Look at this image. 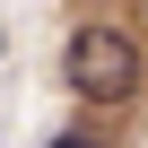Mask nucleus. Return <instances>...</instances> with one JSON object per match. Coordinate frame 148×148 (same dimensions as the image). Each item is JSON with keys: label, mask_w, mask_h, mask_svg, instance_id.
Segmentation results:
<instances>
[{"label": "nucleus", "mask_w": 148, "mask_h": 148, "mask_svg": "<svg viewBox=\"0 0 148 148\" xmlns=\"http://www.w3.org/2000/svg\"><path fill=\"white\" fill-rule=\"evenodd\" d=\"M61 79L79 87L87 105H131V96L148 87V52H139L131 26H113V18H79L70 44H61Z\"/></svg>", "instance_id": "nucleus-1"}, {"label": "nucleus", "mask_w": 148, "mask_h": 148, "mask_svg": "<svg viewBox=\"0 0 148 148\" xmlns=\"http://www.w3.org/2000/svg\"><path fill=\"white\" fill-rule=\"evenodd\" d=\"M52 148H105V139H96V131H61Z\"/></svg>", "instance_id": "nucleus-2"}]
</instances>
